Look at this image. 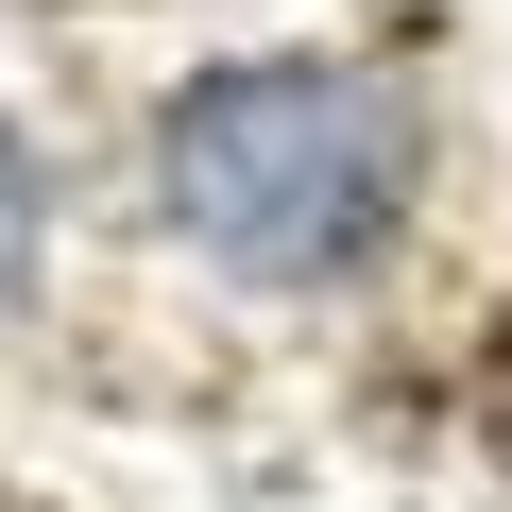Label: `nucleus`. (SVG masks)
<instances>
[{
  "instance_id": "obj_1",
  "label": "nucleus",
  "mask_w": 512,
  "mask_h": 512,
  "mask_svg": "<svg viewBox=\"0 0 512 512\" xmlns=\"http://www.w3.org/2000/svg\"><path fill=\"white\" fill-rule=\"evenodd\" d=\"M410 171H427L410 103L376 69H342V52H222V69H188L154 103V205L239 291L376 274L393 222H410Z\"/></svg>"
},
{
  "instance_id": "obj_2",
  "label": "nucleus",
  "mask_w": 512,
  "mask_h": 512,
  "mask_svg": "<svg viewBox=\"0 0 512 512\" xmlns=\"http://www.w3.org/2000/svg\"><path fill=\"white\" fill-rule=\"evenodd\" d=\"M35 239H52V171H35V137L0 120V291L35 274Z\"/></svg>"
}]
</instances>
